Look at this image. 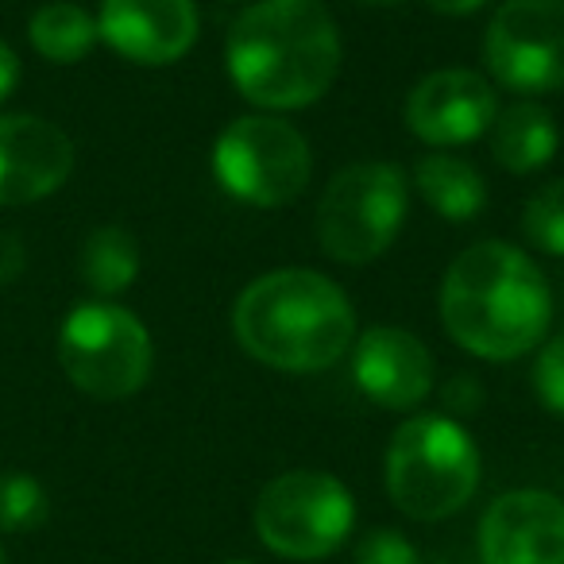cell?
Here are the masks:
<instances>
[{"label": "cell", "mask_w": 564, "mask_h": 564, "mask_svg": "<svg viewBox=\"0 0 564 564\" xmlns=\"http://www.w3.org/2000/svg\"><path fill=\"white\" fill-rule=\"evenodd\" d=\"M352 379L383 410H414L433 394L437 364L425 340L402 325H371L352 345Z\"/></svg>", "instance_id": "cell-13"}, {"label": "cell", "mask_w": 564, "mask_h": 564, "mask_svg": "<svg viewBox=\"0 0 564 564\" xmlns=\"http://www.w3.org/2000/svg\"><path fill=\"white\" fill-rule=\"evenodd\" d=\"M256 533L274 556L322 561L337 553L356 525V499L337 476L314 468L282 471L256 499Z\"/></svg>", "instance_id": "cell-8"}, {"label": "cell", "mask_w": 564, "mask_h": 564, "mask_svg": "<svg viewBox=\"0 0 564 564\" xmlns=\"http://www.w3.org/2000/svg\"><path fill=\"white\" fill-rule=\"evenodd\" d=\"M74 171V143L32 112L0 117V205H32L58 194Z\"/></svg>", "instance_id": "cell-14"}, {"label": "cell", "mask_w": 564, "mask_h": 564, "mask_svg": "<svg viewBox=\"0 0 564 564\" xmlns=\"http://www.w3.org/2000/svg\"><path fill=\"white\" fill-rule=\"evenodd\" d=\"M522 232L538 251L564 259V178H553L525 202Z\"/></svg>", "instance_id": "cell-20"}, {"label": "cell", "mask_w": 564, "mask_h": 564, "mask_svg": "<svg viewBox=\"0 0 564 564\" xmlns=\"http://www.w3.org/2000/svg\"><path fill=\"white\" fill-rule=\"evenodd\" d=\"M51 514V499L43 484L28 471H0V530L28 533L40 530Z\"/></svg>", "instance_id": "cell-19"}, {"label": "cell", "mask_w": 564, "mask_h": 564, "mask_svg": "<svg viewBox=\"0 0 564 564\" xmlns=\"http://www.w3.org/2000/svg\"><path fill=\"white\" fill-rule=\"evenodd\" d=\"M360 4H376V9H387V4H399V0H360Z\"/></svg>", "instance_id": "cell-28"}, {"label": "cell", "mask_w": 564, "mask_h": 564, "mask_svg": "<svg viewBox=\"0 0 564 564\" xmlns=\"http://www.w3.org/2000/svg\"><path fill=\"white\" fill-rule=\"evenodd\" d=\"M0 564H9V556H4V545H0Z\"/></svg>", "instance_id": "cell-29"}, {"label": "cell", "mask_w": 564, "mask_h": 564, "mask_svg": "<svg viewBox=\"0 0 564 564\" xmlns=\"http://www.w3.org/2000/svg\"><path fill=\"white\" fill-rule=\"evenodd\" d=\"M225 564H251V561H225Z\"/></svg>", "instance_id": "cell-30"}, {"label": "cell", "mask_w": 564, "mask_h": 564, "mask_svg": "<svg viewBox=\"0 0 564 564\" xmlns=\"http://www.w3.org/2000/svg\"><path fill=\"white\" fill-rule=\"evenodd\" d=\"M213 174L220 189L251 209H282L302 197L314 174L306 135L279 112L236 117L213 143Z\"/></svg>", "instance_id": "cell-6"}, {"label": "cell", "mask_w": 564, "mask_h": 564, "mask_svg": "<svg viewBox=\"0 0 564 564\" xmlns=\"http://www.w3.org/2000/svg\"><path fill=\"white\" fill-rule=\"evenodd\" d=\"M58 364L82 394L120 402L151 379L155 345L132 310L94 299L66 314L58 329Z\"/></svg>", "instance_id": "cell-7"}, {"label": "cell", "mask_w": 564, "mask_h": 564, "mask_svg": "<svg viewBox=\"0 0 564 564\" xmlns=\"http://www.w3.org/2000/svg\"><path fill=\"white\" fill-rule=\"evenodd\" d=\"M445 399H448V410H476L484 391H479L476 379H453V383L445 387Z\"/></svg>", "instance_id": "cell-24"}, {"label": "cell", "mask_w": 564, "mask_h": 564, "mask_svg": "<svg viewBox=\"0 0 564 564\" xmlns=\"http://www.w3.org/2000/svg\"><path fill=\"white\" fill-rule=\"evenodd\" d=\"M495 86L518 97L564 89V0H507L484 32Z\"/></svg>", "instance_id": "cell-9"}, {"label": "cell", "mask_w": 564, "mask_h": 564, "mask_svg": "<svg viewBox=\"0 0 564 564\" xmlns=\"http://www.w3.org/2000/svg\"><path fill=\"white\" fill-rule=\"evenodd\" d=\"M340 28L322 0H256L232 20L225 70L263 112L310 109L340 74Z\"/></svg>", "instance_id": "cell-1"}, {"label": "cell", "mask_w": 564, "mask_h": 564, "mask_svg": "<svg viewBox=\"0 0 564 564\" xmlns=\"http://www.w3.org/2000/svg\"><path fill=\"white\" fill-rule=\"evenodd\" d=\"M414 189L437 217L445 220H476L487 205V182L468 159L453 151H430L414 163Z\"/></svg>", "instance_id": "cell-16"}, {"label": "cell", "mask_w": 564, "mask_h": 564, "mask_svg": "<svg viewBox=\"0 0 564 564\" xmlns=\"http://www.w3.org/2000/svg\"><path fill=\"white\" fill-rule=\"evenodd\" d=\"M387 495L414 522H441L479 487V448L448 414H417L394 430L383 460Z\"/></svg>", "instance_id": "cell-4"}, {"label": "cell", "mask_w": 564, "mask_h": 564, "mask_svg": "<svg viewBox=\"0 0 564 564\" xmlns=\"http://www.w3.org/2000/svg\"><path fill=\"white\" fill-rule=\"evenodd\" d=\"M240 348L263 368L314 376L356 345V310L337 282L310 267H279L248 282L232 306Z\"/></svg>", "instance_id": "cell-3"}, {"label": "cell", "mask_w": 564, "mask_h": 564, "mask_svg": "<svg viewBox=\"0 0 564 564\" xmlns=\"http://www.w3.org/2000/svg\"><path fill=\"white\" fill-rule=\"evenodd\" d=\"M425 4L441 17H471V12L484 9L487 0H425Z\"/></svg>", "instance_id": "cell-26"}, {"label": "cell", "mask_w": 564, "mask_h": 564, "mask_svg": "<svg viewBox=\"0 0 564 564\" xmlns=\"http://www.w3.org/2000/svg\"><path fill=\"white\" fill-rule=\"evenodd\" d=\"M556 143H561V132H556L553 112L538 101L507 105L491 124V155L510 174H533L549 166Z\"/></svg>", "instance_id": "cell-15"}, {"label": "cell", "mask_w": 564, "mask_h": 564, "mask_svg": "<svg viewBox=\"0 0 564 564\" xmlns=\"http://www.w3.org/2000/svg\"><path fill=\"white\" fill-rule=\"evenodd\" d=\"M356 564H425L402 530H371L356 545Z\"/></svg>", "instance_id": "cell-22"}, {"label": "cell", "mask_w": 564, "mask_h": 564, "mask_svg": "<svg viewBox=\"0 0 564 564\" xmlns=\"http://www.w3.org/2000/svg\"><path fill=\"white\" fill-rule=\"evenodd\" d=\"M28 267V248L17 232H0V286H9L24 274Z\"/></svg>", "instance_id": "cell-23"}, {"label": "cell", "mask_w": 564, "mask_h": 564, "mask_svg": "<svg viewBox=\"0 0 564 564\" xmlns=\"http://www.w3.org/2000/svg\"><path fill=\"white\" fill-rule=\"evenodd\" d=\"M479 564H564V499L507 491L479 518Z\"/></svg>", "instance_id": "cell-11"}, {"label": "cell", "mask_w": 564, "mask_h": 564, "mask_svg": "<svg viewBox=\"0 0 564 564\" xmlns=\"http://www.w3.org/2000/svg\"><path fill=\"white\" fill-rule=\"evenodd\" d=\"M433 564H471V561H464V556H453V553H448V556H441V561H433Z\"/></svg>", "instance_id": "cell-27"}, {"label": "cell", "mask_w": 564, "mask_h": 564, "mask_svg": "<svg viewBox=\"0 0 564 564\" xmlns=\"http://www.w3.org/2000/svg\"><path fill=\"white\" fill-rule=\"evenodd\" d=\"M78 271H82V282H86L97 299H105V302L117 299V294H124L128 286H132L135 274H140V243L120 225L94 228V232L86 236V243H82Z\"/></svg>", "instance_id": "cell-17"}, {"label": "cell", "mask_w": 564, "mask_h": 564, "mask_svg": "<svg viewBox=\"0 0 564 564\" xmlns=\"http://www.w3.org/2000/svg\"><path fill=\"white\" fill-rule=\"evenodd\" d=\"M553 291L530 251L479 240L448 263L441 279V325L479 360H518L545 340Z\"/></svg>", "instance_id": "cell-2"}, {"label": "cell", "mask_w": 564, "mask_h": 564, "mask_svg": "<svg viewBox=\"0 0 564 564\" xmlns=\"http://www.w3.org/2000/svg\"><path fill=\"white\" fill-rule=\"evenodd\" d=\"M406 128L430 148H464L491 132L499 117V94L495 86L476 70H433L410 89L406 97Z\"/></svg>", "instance_id": "cell-10"}, {"label": "cell", "mask_w": 564, "mask_h": 564, "mask_svg": "<svg viewBox=\"0 0 564 564\" xmlns=\"http://www.w3.org/2000/svg\"><path fill=\"white\" fill-rule=\"evenodd\" d=\"M410 178L394 163H352L329 178L317 202L314 232L329 259L360 267L379 259L402 232Z\"/></svg>", "instance_id": "cell-5"}, {"label": "cell", "mask_w": 564, "mask_h": 564, "mask_svg": "<svg viewBox=\"0 0 564 564\" xmlns=\"http://www.w3.org/2000/svg\"><path fill=\"white\" fill-rule=\"evenodd\" d=\"M202 32L194 0H101L97 35L135 66H171Z\"/></svg>", "instance_id": "cell-12"}, {"label": "cell", "mask_w": 564, "mask_h": 564, "mask_svg": "<svg viewBox=\"0 0 564 564\" xmlns=\"http://www.w3.org/2000/svg\"><path fill=\"white\" fill-rule=\"evenodd\" d=\"M530 379H533V391H538V399L545 402L556 417H564V333L541 340Z\"/></svg>", "instance_id": "cell-21"}, {"label": "cell", "mask_w": 564, "mask_h": 564, "mask_svg": "<svg viewBox=\"0 0 564 564\" xmlns=\"http://www.w3.org/2000/svg\"><path fill=\"white\" fill-rule=\"evenodd\" d=\"M20 86V58L9 43L0 40V101H9Z\"/></svg>", "instance_id": "cell-25"}, {"label": "cell", "mask_w": 564, "mask_h": 564, "mask_svg": "<svg viewBox=\"0 0 564 564\" xmlns=\"http://www.w3.org/2000/svg\"><path fill=\"white\" fill-rule=\"evenodd\" d=\"M32 47L40 51L47 63L55 66H74L97 47V20L86 9L70 4V0H51L28 24Z\"/></svg>", "instance_id": "cell-18"}]
</instances>
